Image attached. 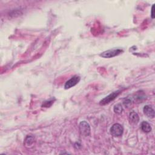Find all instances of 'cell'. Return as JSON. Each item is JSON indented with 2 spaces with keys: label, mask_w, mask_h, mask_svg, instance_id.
Wrapping results in <instances>:
<instances>
[{
  "label": "cell",
  "mask_w": 155,
  "mask_h": 155,
  "mask_svg": "<svg viewBox=\"0 0 155 155\" xmlns=\"http://www.w3.org/2000/svg\"><path fill=\"white\" fill-rule=\"evenodd\" d=\"M124 132V128L122 125L118 123L113 124L110 129L111 134L115 137L121 136Z\"/></svg>",
  "instance_id": "1"
},
{
  "label": "cell",
  "mask_w": 155,
  "mask_h": 155,
  "mask_svg": "<svg viewBox=\"0 0 155 155\" xmlns=\"http://www.w3.org/2000/svg\"><path fill=\"white\" fill-rule=\"evenodd\" d=\"M123 52V50L121 49H113V50H108L107 51H105L100 54V56L105 58H110L114 56H118L122 53Z\"/></svg>",
  "instance_id": "2"
},
{
  "label": "cell",
  "mask_w": 155,
  "mask_h": 155,
  "mask_svg": "<svg viewBox=\"0 0 155 155\" xmlns=\"http://www.w3.org/2000/svg\"><path fill=\"white\" fill-rule=\"evenodd\" d=\"M80 131L81 134L87 137L90 135V127L89 124L86 121H83L80 124Z\"/></svg>",
  "instance_id": "3"
},
{
  "label": "cell",
  "mask_w": 155,
  "mask_h": 155,
  "mask_svg": "<svg viewBox=\"0 0 155 155\" xmlns=\"http://www.w3.org/2000/svg\"><path fill=\"white\" fill-rule=\"evenodd\" d=\"M120 93H121V90H118V91H116V92H113L112 93L110 94L109 95H108L107 96H106L105 98L102 99L100 101V103H99L100 105H105L106 104H109L110 102L113 101L115 98H117Z\"/></svg>",
  "instance_id": "4"
},
{
  "label": "cell",
  "mask_w": 155,
  "mask_h": 155,
  "mask_svg": "<svg viewBox=\"0 0 155 155\" xmlns=\"http://www.w3.org/2000/svg\"><path fill=\"white\" fill-rule=\"evenodd\" d=\"M80 80H81L80 77L76 75V76H73L69 80H68L65 83V84L64 85L65 89H69L75 86L78 83L80 82Z\"/></svg>",
  "instance_id": "5"
},
{
  "label": "cell",
  "mask_w": 155,
  "mask_h": 155,
  "mask_svg": "<svg viewBox=\"0 0 155 155\" xmlns=\"http://www.w3.org/2000/svg\"><path fill=\"white\" fill-rule=\"evenodd\" d=\"M143 111L147 118L150 119H153L154 118V110L151 105H147L144 106L143 108Z\"/></svg>",
  "instance_id": "6"
},
{
  "label": "cell",
  "mask_w": 155,
  "mask_h": 155,
  "mask_svg": "<svg viewBox=\"0 0 155 155\" xmlns=\"http://www.w3.org/2000/svg\"><path fill=\"white\" fill-rule=\"evenodd\" d=\"M129 120L131 124H136L139 121V117L137 113L133 111L129 114Z\"/></svg>",
  "instance_id": "7"
},
{
  "label": "cell",
  "mask_w": 155,
  "mask_h": 155,
  "mask_svg": "<svg viewBox=\"0 0 155 155\" xmlns=\"http://www.w3.org/2000/svg\"><path fill=\"white\" fill-rule=\"evenodd\" d=\"M141 129L145 133H149L151 131V127L150 124L146 121H143L141 123Z\"/></svg>",
  "instance_id": "8"
},
{
  "label": "cell",
  "mask_w": 155,
  "mask_h": 155,
  "mask_svg": "<svg viewBox=\"0 0 155 155\" xmlns=\"http://www.w3.org/2000/svg\"><path fill=\"white\" fill-rule=\"evenodd\" d=\"M34 137L30 135H27L24 140V145L27 147H30L32 146L33 144L34 143Z\"/></svg>",
  "instance_id": "9"
},
{
  "label": "cell",
  "mask_w": 155,
  "mask_h": 155,
  "mask_svg": "<svg viewBox=\"0 0 155 155\" xmlns=\"http://www.w3.org/2000/svg\"><path fill=\"white\" fill-rule=\"evenodd\" d=\"M113 111L117 114H121L123 111V107L121 104H118L114 105L113 108Z\"/></svg>",
  "instance_id": "10"
},
{
  "label": "cell",
  "mask_w": 155,
  "mask_h": 155,
  "mask_svg": "<svg viewBox=\"0 0 155 155\" xmlns=\"http://www.w3.org/2000/svg\"><path fill=\"white\" fill-rule=\"evenodd\" d=\"M22 14V13L21 12V11H12L11 14L10 15L13 17H18L20 15H21Z\"/></svg>",
  "instance_id": "11"
},
{
  "label": "cell",
  "mask_w": 155,
  "mask_h": 155,
  "mask_svg": "<svg viewBox=\"0 0 155 155\" xmlns=\"http://www.w3.org/2000/svg\"><path fill=\"white\" fill-rule=\"evenodd\" d=\"M154 5H153L152 8H151V17L152 19L154 18Z\"/></svg>",
  "instance_id": "12"
}]
</instances>
